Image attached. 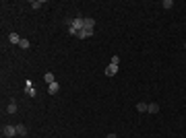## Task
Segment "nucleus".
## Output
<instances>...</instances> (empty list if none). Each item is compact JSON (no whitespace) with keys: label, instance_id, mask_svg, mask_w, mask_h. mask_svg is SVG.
<instances>
[{"label":"nucleus","instance_id":"nucleus-16","mask_svg":"<svg viewBox=\"0 0 186 138\" xmlns=\"http://www.w3.org/2000/svg\"><path fill=\"white\" fill-rule=\"evenodd\" d=\"M161 6H163V8H172V6H174V2H172V0H163Z\"/></svg>","mask_w":186,"mask_h":138},{"label":"nucleus","instance_id":"nucleus-4","mask_svg":"<svg viewBox=\"0 0 186 138\" xmlns=\"http://www.w3.org/2000/svg\"><path fill=\"white\" fill-rule=\"evenodd\" d=\"M25 93H27L29 97H35V89H33V82H31V81L25 82Z\"/></svg>","mask_w":186,"mask_h":138},{"label":"nucleus","instance_id":"nucleus-2","mask_svg":"<svg viewBox=\"0 0 186 138\" xmlns=\"http://www.w3.org/2000/svg\"><path fill=\"white\" fill-rule=\"evenodd\" d=\"M2 136L4 138H15L17 136V126H2Z\"/></svg>","mask_w":186,"mask_h":138},{"label":"nucleus","instance_id":"nucleus-12","mask_svg":"<svg viewBox=\"0 0 186 138\" xmlns=\"http://www.w3.org/2000/svg\"><path fill=\"white\" fill-rule=\"evenodd\" d=\"M147 111H149V114H157V111H159V105H157V103H149Z\"/></svg>","mask_w":186,"mask_h":138},{"label":"nucleus","instance_id":"nucleus-17","mask_svg":"<svg viewBox=\"0 0 186 138\" xmlns=\"http://www.w3.org/2000/svg\"><path fill=\"white\" fill-rule=\"evenodd\" d=\"M105 138H118V136H116V134H114V132H110V134H108V136H105Z\"/></svg>","mask_w":186,"mask_h":138},{"label":"nucleus","instance_id":"nucleus-8","mask_svg":"<svg viewBox=\"0 0 186 138\" xmlns=\"http://www.w3.org/2000/svg\"><path fill=\"white\" fill-rule=\"evenodd\" d=\"M85 29H95V19L87 17V19H85Z\"/></svg>","mask_w":186,"mask_h":138},{"label":"nucleus","instance_id":"nucleus-15","mask_svg":"<svg viewBox=\"0 0 186 138\" xmlns=\"http://www.w3.org/2000/svg\"><path fill=\"white\" fill-rule=\"evenodd\" d=\"M110 64H114V66H120V56H112Z\"/></svg>","mask_w":186,"mask_h":138},{"label":"nucleus","instance_id":"nucleus-6","mask_svg":"<svg viewBox=\"0 0 186 138\" xmlns=\"http://www.w3.org/2000/svg\"><path fill=\"white\" fill-rule=\"evenodd\" d=\"M58 91H60L58 82H52V85H48V93H50V95H56Z\"/></svg>","mask_w":186,"mask_h":138},{"label":"nucleus","instance_id":"nucleus-13","mask_svg":"<svg viewBox=\"0 0 186 138\" xmlns=\"http://www.w3.org/2000/svg\"><path fill=\"white\" fill-rule=\"evenodd\" d=\"M19 46H21V50H29V47H31V41H29V39H21Z\"/></svg>","mask_w":186,"mask_h":138},{"label":"nucleus","instance_id":"nucleus-11","mask_svg":"<svg viewBox=\"0 0 186 138\" xmlns=\"http://www.w3.org/2000/svg\"><path fill=\"white\" fill-rule=\"evenodd\" d=\"M147 107H149V103H143V101H141V103H137V111H139V114H145Z\"/></svg>","mask_w":186,"mask_h":138},{"label":"nucleus","instance_id":"nucleus-1","mask_svg":"<svg viewBox=\"0 0 186 138\" xmlns=\"http://www.w3.org/2000/svg\"><path fill=\"white\" fill-rule=\"evenodd\" d=\"M66 23H68V27H75L77 31L85 29V19H83V17H77V19H72V21H66Z\"/></svg>","mask_w":186,"mask_h":138},{"label":"nucleus","instance_id":"nucleus-9","mask_svg":"<svg viewBox=\"0 0 186 138\" xmlns=\"http://www.w3.org/2000/svg\"><path fill=\"white\" fill-rule=\"evenodd\" d=\"M17 134H19V136H27V126H25V124H19V126H17Z\"/></svg>","mask_w":186,"mask_h":138},{"label":"nucleus","instance_id":"nucleus-7","mask_svg":"<svg viewBox=\"0 0 186 138\" xmlns=\"http://www.w3.org/2000/svg\"><path fill=\"white\" fill-rule=\"evenodd\" d=\"M21 39H23V37H19L17 33H11V35H8V41H11V43H17V46L21 43Z\"/></svg>","mask_w":186,"mask_h":138},{"label":"nucleus","instance_id":"nucleus-3","mask_svg":"<svg viewBox=\"0 0 186 138\" xmlns=\"http://www.w3.org/2000/svg\"><path fill=\"white\" fill-rule=\"evenodd\" d=\"M118 70H120V66H114V64H110V66H105V76H114V74H116Z\"/></svg>","mask_w":186,"mask_h":138},{"label":"nucleus","instance_id":"nucleus-5","mask_svg":"<svg viewBox=\"0 0 186 138\" xmlns=\"http://www.w3.org/2000/svg\"><path fill=\"white\" fill-rule=\"evenodd\" d=\"M6 114H17V101H15V99H11V101H8V105H6Z\"/></svg>","mask_w":186,"mask_h":138},{"label":"nucleus","instance_id":"nucleus-14","mask_svg":"<svg viewBox=\"0 0 186 138\" xmlns=\"http://www.w3.org/2000/svg\"><path fill=\"white\" fill-rule=\"evenodd\" d=\"M42 4H44V0H33V2H31V8L37 11V8H42Z\"/></svg>","mask_w":186,"mask_h":138},{"label":"nucleus","instance_id":"nucleus-10","mask_svg":"<svg viewBox=\"0 0 186 138\" xmlns=\"http://www.w3.org/2000/svg\"><path fill=\"white\" fill-rule=\"evenodd\" d=\"M44 81H46L48 85H52V82H56V79H54V74H52V72H46V74H44Z\"/></svg>","mask_w":186,"mask_h":138},{"label":"nucleus","instance_id":"nucleus-18","mask_svg":"<svg viewBox=\"0 0 186 138\" xmlns=\"http://www.w3.org/2000/svg\"><path fill=\"white\" fill-rule=\"evenodd\" d=\"M184 50H186V43H184Z\"/></svg>","mask_w":186,"mask_h":138}]
</instances>
